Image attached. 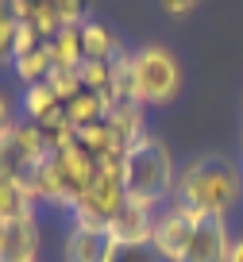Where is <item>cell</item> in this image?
Wrapping results in <instances>:
<instances>
[{
  "instance_id": "4fadbf2b",
  "label": "cell",
  "mask_w": 243,
  "mask_h": 262,
  "mask_svg": "<svg viewBox=\"0 0 243 262\" xmlns=\"http://www.w3.org/2000/svg\"><path fill=\"white\" fill-rule=\"evenodd\" d=\"M35 193L27 185V178H0V224L35 216Z\"/></svg>"
},
{
  "instance_id": "44dd1931",
  "label": "cell",
  "mask_w": 243,
  "mask_h": 262,
  "mask_svg": "<svg viewBox=\"0 0 243 262\" xmlns=\"http://www.w3.org/2000/svg\"><path fill=\"white\" fill-rule=\"evenodd\" d=\"M108 70H112V97H116V104H120V100H131V93H135V85H131V50H120V54L108 62Z\"/></svg>"
},
{
  "instance_id": "9c48e42d",
  "label": "cell",
  "mask_w": 243,
  "mask_h": 262,
  "mask_svg": "<svg viewBox=\"0 0 243 262\" xmlns=\"http://www.w3.org/2000/svg\"><path fill=\"white\" fill-rule=\"evenodd\" d=\"M39 258V220L24 216V220L0 224V262H35Z\"/></svg>"
},
{
  "instance_id": "f1b7e54d",
  "label": "cell",
  "mask_w": 243,
  "mask_h": 262,
  "mask_svg": "<svg viewBox=\"0 0 243 262\" xmlns=\"http://www.w3.org/2000/svg\"><path fill=\"white\" fill-rule=\"evenodd\" d=\"M35 262H39V258H35Z\"/></svg>"
},
{
  "instance_id": "8992f818",
  "label": "cell",
  "mask_w": 243,
  "mask_h": 262,
  "mask_svg": "<svg viewBox=\"0 0 243 262\" xmlns=\"http://www.w3.org/2000/svg\"><path fill=\"white\" fill-rule=\"evenodd\" d=\"M116 239L108 235V228H97V224H77L66 231L62 243V258L66 262H112L116 258Z\"/></svg>"
},
{
  "instance_id": "83f0119b",
  "label": "cell",
  "mask_w": 243,
  "mask_h": 262,
  "mask_svg": "<svg viewBox=\"0 0 243 262\" xmlns=\"http://www.w3.org/2000/svg\"><path fill=\"white\" fill-rule=\"evenodd\" d=\"M228 262H243V235L232 239V251H228Z\"/></svg>"
},
{
  "instance_id": "d4e9b609",
  "label": "cell",
  "mask_w": 243,
  "mask_h": 262,
  "mask_svg": "<svg viewBox=\"0 0 243 262\" xmlns=\"http://www.w3.org/2000/svg\"><path fill=\"white\" fill-rule=\"evenodd\" d=\"M112 262H166L154 247H120Z\"/></svg>"
},
{
  "instance_id": "3957f363",
  "label": "cell",
  "mask_w": 243,
  "mask_h": 262,
  "mask_svg": "<svg viewBox=\"0 0 243 262\" xmlns=\"http://www.w3.org/2000/svg\"><path fill=\"white\" fill-rule=\"evenodd\" d=\"M131 100L143 108H162L170 104L181 89V62L174 58V50L147 42V47L131 50Z\"/></svg>"
},
{
  "instance_id": "7a4b0ae2",
  "label": "cell",
  "mask_w": 243,
  "mask_h": 262,
  "mask_svg": "<svg viewBox=\"0 0 243 262\" xmlns=\"http://www.w3.org/2000/svg\"><path fill=\"white\" fill-rule=\"evenodd\" d=\"M124 189L131 201L147 208H162V201H174V185H178V162H174L170 147L158 135H143L124 150Z\"/></svg>"
},
{
  "instance_id": "5bb4252c",
  "label": "cell",
  "mask_w": 243,
  "mask_h": 262,
  "mask_svg": "<svg viewBox=\"0 0 243 262\" xmlns=\"http://www.w3.org/2000/svg\"><path fill=\"white\" fill-rule=\"evenodd\" d=\"M81 47H85V58H93V62H112L124 50L120 39H116L105 24H97V19H85V24H81Z\"/></svg>"
},
{
  "instance_id": "30bf717a",
  "label": "cell",
  "mask_w": 243,
  "mask_h": 262,
  "mask_svg": "<svg viewBox=\"0 0 243 262\" xmlns=\"http://www.w3.org/2000/svg\"><path fill=\"white\" fill-rule=\"evenodd\" d=\"M27 185H31L35 201H47V205H54V208H70V212H73V193H70V185H66L62 170H58L54 155L27 173Z\"/></svg>"
},
{
  "instance_id": "4316f807",
  "label": "cell",
  "mask_w": 243,
  "mask_h": 262,
  "mask_svg": "<svg viewBox=\"0 0 243 262\" xmlns=\"http://www.w3.org/2000/svg\"><path fill=\"white\" fill-rule=\"evenodd\" d=\"M8 127H16V112H12V100L0 93V131H8Z\"/></svg>"
},
{
  "instance_id": "52a82bcc",
  "label": "cell",
  "mask_w": 243,
  "mask_h": 262,
  "mask_svg": "<svg viewBox=\"0 0 243 262\" xmlns=\"http://www.w3.org/2000/svg\"><path fill=\"white\" fill-rule=\"evenodd\" d=\"M228 251H232V231H228V220L220 216H205L193 228L186 251H181L178 262H228Z\"/></svg>"
},
{
  "instance_id": "d6986e66",
  "label": "cell",
  "mask_w": 243,
  "mask_h": 262,
  "mask_svg": "<svg viewBox=\"0 0 243 262\" xmlns=\"http://www.w3.org/2000/svg\"><path fill=\"white\" fill-rule=\"evenodd\" d=\"M0 178H27V162L16 143V127L0 131Z\"/></svg>"
},
{
  "instance_id": "ac0fdd59",
  "label": "cell",
  "mask_w": 243,
  "mask_h": 262,
  "mask_svg": "<svg viewBox=\"0 0 243 262\" xmlns=\"http://www.w3.org/2000/svg\"><path fill=\"white\" fill-rule=\"evenodd\" d=\"M58 104H62V100L54 97V89H50L47 81L27 85V89H24V108H27V120H31V123H43Z\"/></svg>"
},
{
  "instance_id": "603a6c76",
  "label": "cell",
  "mask_w": 243,
  "mask_h": 262,
  "mask_svg": "<svg viewBox=\"0 0 243 262\" xmlns=\"http://www.w3.org/2000/svg\"><path fill=\"white\" fill-rule=\"evenodd\" d=\"M35 47H43V35L35 31L31 24H16V35H12V58H19V54H27V50H35Z\"/></svg>"
},
{
  "instance_id": "ffe728a7",
  "label": "cell",
  "mask_w": 243,
  "mask_h": 262,
  "mask_svg": "<svg viewBox=\"0 0 243 262\" xmlns=\"http://www.w3.org/2000/svg\"><path fill=\"white\" fill-rule=\"evenodd\" d=\"M27 24L43 35V42H50L58 31H62V19H58L54 0H35V4H31V19H27Z\"/></svg>"
},
{
  "instance_id": "5b68a950",
  "label": "cell",
  "mask_w": 243,
  "mask_h": 262,
  "mask_svg": "<svg viewBox=\"0 0 243 262\" xmlns=\"http://www.w3.org/2000/svg\"><path fill=\"white\" fill-rule=\"evenodd\" d=\"M205 216L193 212V208L178 205V201H170V205H162L158 212H154V231H151V247L162 254L166 262H178L181 251H186L189 235H193V228L201 224Z\"/></svg>"
},
{
  "instance_id": "7402d4cb",
  "label": "cell",
  "mask_w": 243,
  "mask_h": 262,
  "mask_svg": "<svg viewBox=\"0 0 243 262\" xmlns=\"http://www.w3.org/2000/svg\"><path fill=\"white\" fill-rule=\"evenodd\" d=\"M47 85L54 89V97L62 100V104H70V100L81 93V74H77V70H62V66H54V70L47 74Z\"/></svg>"
},
{
  "instance_id": "8fae6325",
  "label": "cell",
  "mask_w": 243,
  "mask_h": 262,
  "mask_svg": "<svg viewBox=\"0 0 243 262\" xmlns=\"http://www.w3.org/2000/svg\"><path fill=\"white\" fill-rule=\"evenodd\" d=\"M54 158H58V170H62V178H66V185H70L73 201H77V196L93 185V178H97V170H100L97 158H93L85 147H77V143L54 150Z\"/></svg>"
},
{
  "instance_id": "e0dca14e",
  "label": "cell",
  "mask_w": 243,
  "mask_h": 262,
  "mask_svg": "<svg viewBox=\"0 0 243 262\" xmlns=\"http://www.w3.org/2000/svg\"><path fill=\"white\" fill-rule=\"evenodd\" d=\"M12 70H16V77L24 81V89H27V85L47 81V74L54 70L47 42H43V47H35V50H27V54H19V58H12Z\"/></svg>"
},
{
  "instance_id": "7c38bea8",
  "label": "cell",
  "mask_w": 243,
  "mask_h": 262,
  "mask_svg": "<svg viewBox=\"0 0 243 262\" xmlns=\"http://www.w3.org/2000/svg\"><path fill=\"white\" fill-rule=\"evenodd\" d=\"M108 127H112V135L124 143V147H131V143H139L143 135H151L147 131V112L143 104H135V100H120L116 108H108Z\"/></svg>"
},
{
  "instance_id": "6da1fadb",
  "label": "cell",
  "mask_w": 243,
  "mask_h": 262,
  "mask_svg": "<svg viewBox=\"0 0 243 262\" xmlns=\"http://www.w3.org/2000/svg\"><path fill=\"white\" fill-rule=\"evenodd\" d=\"M243 196V170L224 155H201L189 158L178 170V185H174V201L201 216H220L228 220V212L235 208V201Z\"/></svg>"
},
{
  "instance_id": "2e32d148",
  "label": "cell",
  "mask_w": 243,
  "mask_h": 262,
  "mask_svg": "<svg viewBox=\"0 0 243 262\" xmlns=\"http://www.w3.org/2000/svg\"><path fill=\"white\" fill-rule=\"evenodd\" d=\"M66 108V120L73 123V131H81V127H93V123H100L108 116V108H105V100L97 97V93H89V89H81L77 97L70 100V104H62Z\"/></svg>"
},
{
  "instance_id": "cb8c5ba5",
  "label": "cell",
  "mask_w": 243,
  "mask_h": 262,
  "mask_svg": "<svg viewBox=\"0 0 243 262\" xmlns=\"http://www.w3.org/2000/svg\"><path fill=\"white\" fill-rule=\"evenodd\" d=\"M54 8H58L62 27H81L85 24V0H54Z\"/></svg>"
},
{
  "instance_id": "484cf974",
  "label": "cell",
  "mask_w": 243,
  "mask_h": 262,
  "mask_svg": "<svg viewBox=\"0 0 243 262\" xmlns=\"http://www.w3.org/2000/svg\"><path fill=\"white\" fill-rule=\"evenodd\" d=\"M162 12H170V16H189L197 8V0H158Z\"/></svg>"
},
{
  "instance_id": "ba28073f",
  "label": "cell",
  "mask_w": 243,
  "mask_h": 262,
  "mask_svg": "<svg viewBox=\"0 0 243 262\" xmlns=\"http://www.w3.org/2000/svg\"><path fill=\"white\" fill-rule=\"evenodd\" d=\"M154 212L158 208H147L139 201H124V208L112 216L108 224V235L116 239V247H151V231H154Z\"/></svg>"
},
{
  "instance_id": "9a60e30c",
  "label": "cell",
  "mask_w": 243,
  "mask_h": 262,
  "mask_svg": "<svg viewBox=\"0 0 243 262\" xmlns=\"http://www.w3.org/2000/svg\"><path fill=\"white\" fill-rule=\"evenodd\" d=\"M50 50V62L62 66V70H77L85 62V47H81V27H62L54 39L47 42Z\"/></svg>"
},
{
  "instance_id": "277c9868",
  "label": "cell",
  "mask_w": 243,
  "mask_h": 262,
  "mask_svg": "<svg viewBox=\"0 0 243 262\" xmlns=\"http://www.w3.org/2000/svg\"><path fill=\"white\" fill-rule=\"evenodd\" d=\"M128 201V189H124V173L120 162H105L93 178V185L73 201V220L77 224H97V228H108L112 216L124 208Z\"/></svg>"
}]
</instances>
